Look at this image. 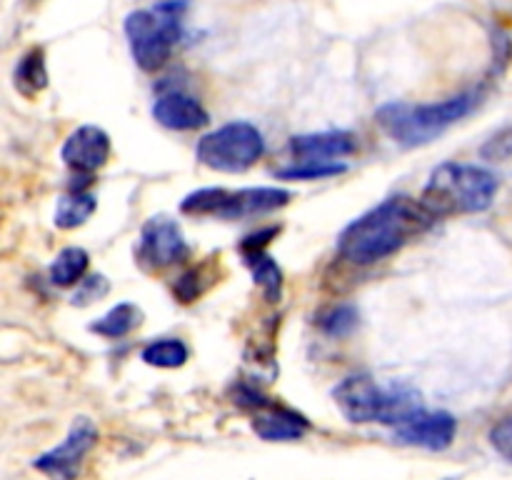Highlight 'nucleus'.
<instances>
[{
    "instance_id": "nucleus-1",
    "label": "nucleus",
    "mask_w": 512,
    "mask_h": 480,
    "mask_svg": "<svg viewBox=\"0 0 512 480\" xmlns=\"http://www.w3.org/2000/svg\"><path fill=\"white\" fill-rule=\"evenodd\" d=\"M433 223L420 200L395 195L355 218L338 238V253L355 265L390 258Z\"/></svg>"
},
{
    "instance_id": "nucleus-2",
    "label": "nucleus",
    "mask_w": 512,
    "mask_h": 480,
    "mask_svg": "<svg viewBox=\"0 0 512 480\" xmlns=\"http://www.w3.org/2000/svg\"><path fill=\"white\" fill-rule=\"evenodd\" d=\"M498 175L468 163H443L430 173L420 205L433 220L450 215L483 213L498 195Z\"/></svg>"
},
{
    "instance_id": "nucleus-3",
    "label": "nucleus",
    "mask_w": 512,
    "mask_h": 480,
    "mask_svg": "<svg viewBox=\"0 0 512 480\" xmlns=\"http://www.w3.org/2000/svg\"><path fill=\"white\" fill-rule=\"evenodd\" d=\"M478 103L480 95L475 90L428 105L388 103L383 108H378L375 120H378L380 128L398 145H403V148H418V145L433 143L450 125L468 118L478 108Z\"/></svg>"
},
{
    "instance_id": "nucleus-4",
    "label": "nucleus",
    "mask_w": 512,
    "mask_h": 480,
    "mask_svg": "<svg viewBox=\"0 0 512 480\" xmlns=\"http://www.w3.org/2000/svg\"><path fill=\"white\" fill-rule=\"evenodd\" d=\"M340 413L353 423H385L400 425L410 415L423 410L420 393L410 385H383L375 383L373 375H350L340 380L333 390Z\"/></svg>"
},
{
    "instance_id": "nucleus-5",
    "label": "nucleus",
    "mask_w": 512,
    "mask_h": 480,
    "mask_svg": "<svg viewBox=\"0 0 512 480\" xmlns=\"http://www.w3.org/2000/svg\"><path fill=\"white\" fill-rule=\"evenodd\" d=\"M185 3L170 0V3L155 5L153 10H133L125 18V35H128L130 53L135 63L145 70L163 68L170 60L175 43L180 40V20H183Z\"/></svg>"
},
{
    "instance_id": "nucleus-6",
    "label": "nucleus",
    "mask_w": 512,
    "mask_h": 480,
    "mask_svg": "<svg viewBox=\"0 0 512 480\" xmlns=\"http://www.w3.org/2000/svg\"><path fill=\"white\" fill-rule=\"evenodd\" d=\"M293 193L283 188H203L180 203L185 215L218 220H243L275 213L290 203Z\"/></svg>"
},
{
    "instance_id": "nucleus-7",
    "label": "nucleus",
    "mask_w": 512,
    "mask_h": 480,
    "mask_svg": "<svg viewBox=\"0 0 512 480\" xmlns=\"http://www.w3.org/2000/svg\"><path fill=\"white\" fill-rule=\"evenodd\" d=\"M265 153L263 133L253 123L235 120L203 135L195 148L200 163L218 173H245Z\"/></svg>"
},
{
    "instance_id": "nucleus-8",
    "label": "nucleus",
    "mask_w": 512,
    "mask_h": 480,
    "mask_svg": "<svg viewBox=\"0 0 512 480\" xmlns=\"http://www.w3.org/2000/svg\"><path fill=\"white\" fill-rule=\"evenodd\" d=\"M98 443V428L90 418H78L60 445L33 460V468L50 480H75L83 468L85 455Z\"/></svg>"
},
{
    "instance_id": "nucleus-9",
    "label": "nucleus",
    "mask_w": 512,
    "mask_h": 480,
    "mask_svg": "<svg viewBox=\"0 0 512 480\" xmlns=\"http://www.w3.org/2000/svg\"><path fill=\"white\" fill-rule=\"evenodd\" d=\"M188 255V240H185L183 230H180V225L175 220L158 215V218H150L143 225V230H140L138 260L145 268H170V265L188 260Z\"/></svg>"
},
{
    "instance_id": "nucleus-10",
    "label": "nucleus",
    "mask_w": 512,
    "mask_h": 480,
    "mask_svg": "<svg viewBox=\"0 0 512 480\" xmlns=\"http://www.w3.org/2000/svg\"><path fill=\"white\" fill-rule=\"evenodd\" d=\"M455 433H458V420L445 410H418L395 425V438L400 443L418 445L425 450H445L453 443Z\"/></svg>"
},
{
    "instance_id": "nucleus-11",
    "label": "nucleus",
    "mask_w": 512,
    "mask_h": 480,
    "mask_svg": "<svg viewBox=\"0 0 512 480\" xmlns=\"http://www.w3.org/2000/svg\"><path fill=\"white\" fill-rule=\"evenodd\" d=\"M60 158L75 173L90 175L103 168L110 158V138L98 125H80L63 143Z\"/></svg>"
},
{
    "instance_id": "nucleus-12",
    "label": "nucleus",
    "mask_w": 512,
    "mask_h": 480,
    "mask_svg": "<svg viewBox=\"0 0 512 480\" xmlns=\"http://www.w3.org/2000/svg\"><path fill=\"white\" fill-rule=\"evenodd\" d=\"M273 235H275V228L248 235V238L240 243V253H243L245 265H248L250 273H253L255 285L263 290L265 300L278 303L280 295H283V270H280V265L265 253V248H268Z\"/></svg>"
},
{
    "instance_id": "nucleus-13",
    "label": "nucleus",
    "mask_w": 512,
    "mask_h": 480,
    "mask_svg": "<svg viewBox=\"0 0 512 480\" xmlns=\"http://www.w3.org/2000/svg\"><path fill=\"white\" fill-rule=\"evenodd\" d=\"M358 148V138L348 130H325V133L295 135L290 138V153L295 163H338Z\"/></svg>"
},
{
    "instance_id": "nucleus-14",
    "label": "nucleus",
    "mask_w": 512,
    "mask_h": 480,
    "mask_svg": "<svg viewBox=\"0 0 512 480\" xmlns=\"http://www.w3.org/2000/svg\"><path fill=\"white\" fill-rule=\"evenodd\" d=\"M153 118L168 130H198L210 123L208 110L200 105V100L180 90L165 93L155 100Z\"/></svg>"
},
{
    "instance_id": "nucleus-15",
    "label": "nucleus",
    "mask_w": 512,
    "mask_h": 480,
    "mask_svg": "<svg viewBox=\"0 0 512 480\" xmlns=\"http://www.w3.org/2000/svg\"><path fill=\"white\" fill-rule=\"evenodd\" d=\"M253 430L263 440H300L310 430V423L295 410L265 400L255 408Z\"/></svg>"
},
{
    "instance_id": "nucleus-16",
    "label": "nucleus",
    "mask_w": 512,
    "mask_h": 480,
    "mask_svg": "<svg viewBox=\"0 0 512 480\" xmlns=\"http://www.w3.org/2000/svg\"><path fill=\"white\" fill-rule=\"evenodd\" d=\"M95 208H98V200H95L93 195L85 193V190H70V193L63 195V198L58 200V205H55V228H78V225H83L85 220L95 213Z\"/></svg>"
},
{
    "instance_id": "nucleus-17",
    "label": "nucleus",
    "mask_w": 512,
    "mask_h": 480,
    "mask_svg": "<svg viewBox=\"0 0 512 480\" xmlns=\"http://www.w3.org/2000/svg\"><path fill=\"white\" fill-rule=\"evenodd\" d=\"M143 323V310L133 303H120L115 308H110L103 318L95 320L90 325V330L103 338H125L128 333H133L138 325Z\"/></svg>"
},
{
    "instance_id": "nucleus-18",
    "label": "nucleus",
    "mask_w": 512,
    "mask_h": 480,
    "mask_svg": "<svg viewBox=\"0 0 512 480\" xmlns=\"http://www.w3.org/2000/svg\"><path fill=\"white\" fill-rule=\"evenodd\" d=\"M88 265H90L88 253H85L83 248H75L73 245V248L60 250L58 258L50 263L48 278H50V283L58 285V288H68V285L80 283V280L85 278V273H88Z\"/></svg>"
},
{
    "instance_id": "nucleus-19",
    "label": "nucleus",
    "mask_w": 512,
    "mask_h": 480,
    "mask_svg": "<svg viewBox=\"0 0 512 480\" xmlns=\"http://www.w3.org/2000/svg\"><path fill=\"white\" fill-rule=\"evenodd\" d=\"M13 80H15V88H18L23 95H28V98L38 95L40 90L48 85V68H45L43 50L40 48L28 50V53L20 58Z\"/></svg>"
},
{
    "instance_id": "nucleus-20",
    "label": "nucleus",
    "mask_w": 512,
    "mask_h": 480,
    "mask_svg": "<svg viewBox=\"0 0 512 480\" xmlns=\"http://www.w3.org/2000/svg\"><path fill=\"white\" fill-rule=\"evenodd\" d=\"M188 345L178 338H163V340H153L150 345H145L143 350V360L153 368H165L173 370L185 365L188 360Z\"/></svg>"
},
{
    "instance_id": "nucleus-21",
    "label": "nucleus",
    "mask_w": 512,
    "mask_h": 480,
    "mask_svg": "<svg viewBox=\"0 0 512 480\" xmlns=\"http://www.w3.org/2000/svg\"><path fill=\"white\" fill-rule=\"evenodd\" d=\"M360 323V313L355 305L340 303L335 308H330L328 313L320 318V328H323L325 335L330 338H345V335L353 333Z\"/></svg>"
},
{
    "instance_id": "nucleus-22",
    "label": "nucleus",
    "mask_w": 512,
    "mask_h": 480,
    "mask_svg": "<svg viewBox=\"0 0 512 480\" xmlns=\"http://www.w3.org/2000/svg\"><path fill=\"white\" fill-rule=\"evenodd\" d=\"M348 170L345 163H295L293 168H280L275 170V178L285 180H320V178H333Z\"/></svg>"
},
{
    "instance_id": "nucleus-23",
    "label": "nucleus",
    "mask_w": 512,
    "mask_h": 480,
    "mask_svg": "<svg viewBox=\"0 0 512 480\" xmlns=\"http://www.w3.org/2000/svg\"><path fill=\"white\" fill-rule=\"evenodd\" d=\"M203 278H205V265H200V268H190L188 273L180 275V280L175 283V295H178L183 303H193L198 295H203L205 290Z\"/></svg>"
},
{
    "instance_id": "nucleus-24",
    "label": "nucleus",
    "mask_w": 512,
    "mask_h": 480,
    "mask_svg": "<svg viewBox=\"0 0 512 480\" xmlns=\"http://www.w3.org/2000/svg\"><path fill=\"white\" fill-rule=\"evenodd\" d=\"M108 288L110 285L103 275H90V278H83L78 283V290H75V295H73V303L75 305L93 303V300L103 298V295L108 293Z\"/></svg>"
},
{
    "instance_id": "nucleus-25",
    "label": "nucleus",
    "mask_w": 512,
    "mask_h": 480,
    "mask_svg": "<svg viewBox=\"0 0 512 480\" xmlns=\"http://www.w3.org/2000/svg\"><path fill=\"white\" fill-rule=\"evenodd\" d=\"M490 443L503 458L512 460V413L505 415L500 423H495V428L490 430Z\"/></svg>"
}]
</instances>
